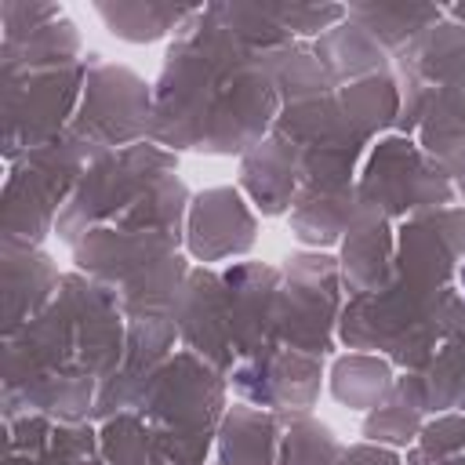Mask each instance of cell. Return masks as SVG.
I'll return each instance as SVG.
<instances>
[{"instance_id":"1","label":"cell","mask_w":465,"mask_h":465,"mask_svg":"<svg viewBox=\"0 0 465 465\" xmlns=\"http://www.w3.org/2000/svg\"><path fill=\"white\" fill-rule=\"evenodd\" d=\"M461 283H465V272H461Z\"/></svg>"}]
</instances>
